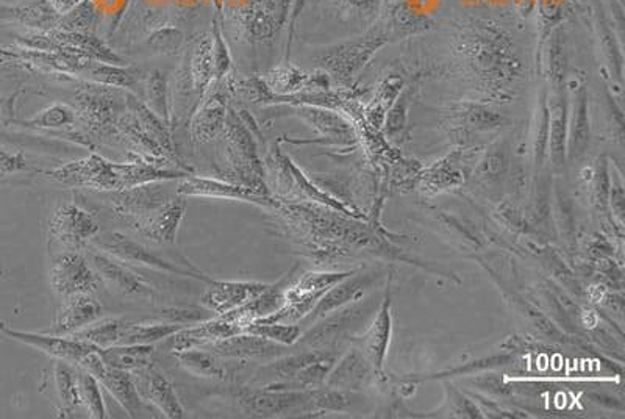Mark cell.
Here are the masks:
<instances>
[{
  "mask_svg": "<svg viewBox=\"0 0 625 419\" xmlns=\"http://www.w3.org/2000/svg\"><path fill=\"white\" fill-rule=\"evenodd\" d=\"M454 52L471 82L486 96L508 99L521 79L515 40L497 22L469 18L454 27Z\"/></svg>",
  "mask_w": 625,
  "mask_h": 419,
  "instance_id": "1",
  "label": "cell"
},
{
  "mask_svg": "<svg viewBox=\"0 0 625 419\" xmlns=\"http://www.w3.org/2000/svg\"><path fill=\"white\" fill-rule=\"evenodd\" d=\"M188 171L174 168H161L149 163H113L90 154L75 162L66 163L54 171L47 172V179L80 190L100 191V193H116L130 190L146 183L171 182L185 177Z\"/></svg>",
  "mask_w": 625,
  "mask_h": 419,
  "instance_id": "2",
  "label": "cell"
},
{
  "mask_svg": "<svg viewBox=\"0 0 625 419\" xmlns=\"http://www.w3.org/2000/svg\"><path fill=\"white\" fill-rule=\"evenodd\" d=\"M224 137L232 171H230L229 176H224L222 179L240 183L244 187L271 196L265 182V168H263V163L258 157L254 133L244 126V122L241 121L233 107H230L229 112H227Z\"/></svg>",
  "mask_w": 625,
  "mask_h": 419,
  "instance_id": "3",
  "label": "cell"
},
{
  "mask_svg": "<svg viewBox=\"0 0 625 419\" xmlns=\"http://www.w3.org/2000/svg\"><path fill=\"white\" fill-rule=\"evenodd\" d=\"M91 246L105 252L110 257L116 258L124 265L143 266V268L155 269L161 273L175 274V276L191 277V279L200 280V282H211L210 277L200 273L199 269L193 268L191 265H179L172 263L161 255L147 249L144 244L125 237L119 232L97 233L96 237L91 240Z\"/></svg>",
  "mask_w": 625,
  "mask_h": 419,
  "instance_id": "4",
  "label": "cell"
},
{
  "mask_svg": "<svg viewBox=\"0 0 625 419\" xmlns=\"http://www.w3.org/2000/svg\"><path fill=\"white\" fill-rule=\"evenodd\" d=\"M386 43L388 32L377 27L357 40L330 47L324 54L319 55V65L329 72L336 82L349 85L358 76V72L365 68L372 55Z\"/></svg>",
  "mask_w": 625,
  "mask_h": 419,
  "instance_id": "5",
  "label": "cell"
},
{
  "mask_svg": "<svg viewBox=\"0 0 625 419\" xmlns=\"http://www.w3.org/2000/svg\"><path fill=\"white\" fill-rule=\"evenodd\" d=\"M77 118L93 137H118V96L115 88L86 83L75 93Z\"/></svg>",
  "mask_w": 625,
  "mask_h": 419,
  "instance_id": "6",
  "label": "cell"
},
{
  "mask_svg": "<svg viewBox=\"0 0 625 419\" xmlns=\"http://www.w3.org/2000/svg\"><path fill=\"white\" fill-rule=\"evenodd\" d=\"M79 368L85 369L99 380L100 387L105 388L111 394V398L118 402L130 418H146L149 416V402L141 396L136 387L132 374L122 369L108 366L100 357L99 349L90 352L79 363Z\"/></svg>",
  "mask_w": 625,
  "mask_h": 419,
  "instance_id": "7",
  "label": "cell"
},
{
  "mask_svg": "<svg viewBox=\"0 0 625 419\" xmlns=\"http://www.w3.org/2000/svg\"><path fill=\"white\" fill-rule=\"evenodd\" d=\"M100 224L93 213L77 204H61L55 208L49 221V248L60 251H80L91 243Z\"/></svg>",
  "mask_w": 625,
  "mask_h": 419,
  "instance_id": "8",
  "label": "cell"
},
{
  "mask_svg": "<svg viewBox=\"0 0 625 419\" xmlns=\"http://www.w3.org/2000/svg\"><path fill=\"white\" fill-rule=\"evenodd\" d=\"M311 390H269L246 387L236 393V402L247 416L275 418L288 413H307Z\"/></svg>",
  "mask_w": 625,
  "mask_h": 419,
  "instance_id": "9",
  "label": "cell"
},
{
  "mask_svg": "<svg viewBox=\"0 0 625 419\" xmlns=\"http://www.w3.org/2000/svg\"><path fill=\"white\" fill-rule=\"evenodd\" d=\"M50 287L61 298L96 294L102 279L79 251L58 252L50 268Z\"/></svg>",
  "mask_w": 625,
  "mask_h": 419,
  "instance_id": "10",
  "label": "cell"
},
{
  "mask_svg": "<svg viewBox=\"0 0 625 419\" xmlns=\"http://www.w3.org/2000/svg\"><path fill=\"white\" fill-rule=\"evenodd\" d=\"M177 194L183 197H210V199H230V201L250 202V204L268 205L271 207L274 197L260 193L252 188L229 180L210 179V177L191 176L186 174L179 180Z\"/></svg>",
  "mask_w": 625,
  "mask_h": 419,
  "instance_id": "11",
  "label": "cell"
},
{
  "mask_svg": "<svg viewBox=\"0 0 625 419\" xmlns=\"http://www.w3.org/2000/svg\"><path fill=\"white\" fill-rule=\"evenodd\" d=\"M369 308L365 304H355L352 307H341L333 316H324L316 321V326L311 327L307 334L300 335L297 343L308 351H332L341 338L346 337L347 330L352 324L358 323Z\"/></svg>",
  "mask_w": 625,
  "mask_h": 419,
  "instance_id": "12",
  "label": "cell"
},
{
  "mask_svg": "<svg viewBox=\"0 0 625 419\" xmlns=\"http://www.w3.org/2000/svg\"><path fill=\"white\" fill-rule=\"evenodd\" d=\"M166 183L168 182L146 183V185L130 188V190L116 191V193H110L108 201L116 215L122 216L130 223L133 219L152 215L171 201L177 191L172 194L165 187Z\"/></svg>",
  "mask_w": 625,
  "mask_h": 419,
  "instance_id": "13",
  "label": "cell"
},
{
  "mask_svg": "<svg viewBox=\"0 0 625 419\" xmlns=\"http://www.w3.org/2000/svg\"><path fill=\"white\" fill-rule=\"evenodd\" d=\"M0 332L13 338V340L21 341V343L29 344L32 348L44 352L52 359L63 360V362L72 363L79 366V363L85 359L90 352L97 351V346L86 343V341L77 340L72 337H61V335H44L32 334V332H22V330L10 329L5 324L0 323Z\"/></svg>",
  "mask_w": 625,
  "mask_h": 419,
  "instance_id": "14",
  "label": "cell"
},
{
  "mask_svg": "<svg viewBox=\"0 0 625 419\" xmlns=\"http://www.w3.org/2000/svg\"><path fill=\"white\" fill-rule=\"evenodd\" d=\"M243 332L240 323L230 313H225V315H216V318L205 319L196 326L182 327L179 332H175L166 340L172 352L185 351L191 348H205L208 344L243 334Z\"/></svg>",
  "mask_w": 625,
  "mask_h": 419,
  "instance_id": "15",
  "label": "cell"
},
{
  "mask_svg": "<svg viewBox=\"0 0 625 419\" xmlns=\"http://www.w3.org/2000/svg\"><path fill=\"white\" fill-rule=\"evenodd\" d=\"M268 283L238 282V280H211L200 296V304L215 315H225L257 298Z\"/></svg>",
  "mask_w": 625,
  "mask_h": 419,
  "instance_id": "16",
  "label": "cell"
},
{
  "mask_svg": "<svg viewBox=\"0 0 625 419\" xmlns=\"http://www.w3.org/2000/svg\"><path fill=\"white\" fill-rule=\"evenodd\" d=\"M186 212V197L175 194L168 204L144 218L133 219L130 227L141 237L158 244H175Z\"/></svg>",
  "mask_w": 625,
  "mask_h": 419,
  "instance_id": "17",
  "label": "cell"
},
{
  "mask_svg": "<svg viewBox=\"0 0 625 419\" xmlns=\"http://www.w3.org/2000/svg\"><path fill=\"white\" fill-rule=\"evenodd\" d=\"M447 130L457 138L468 140L474 133L491 132L507 124V118L500 115L493 108L483 104H463L454 105L446 115Z\"/></svg>",
  "mask_w": 625,
  "mask_h": 419,
  "instance_id": "18",
  "label": "cell"
},
{
  "mask_svg": "<svg viewBox=\"0 0 625 419\" xmlns=\"http://www.w3.org/2000/svg\"><path fill=\"white\" fill-rule=\"evenodd\" d=\"M285 348L283 344L247 332L205 346V349H210L213 354L218 355L219 359L246 360V362L277 359L285 355Z\"/></svg>",
  "mask_w": 625,
  "mask_h": 419,
  "instance_id": "19",
  "label": "cell"
},
{
  "mask_svg": "<svg viewBox=\"0 0 625 419\" xmlns=\"http://www.w3.org/2000/svg\"><path fill=\"white\" fill-rule=\"evenodd\" d=\"M90 255L93 268L96 269L102 282L110 283L111 287L135 298L152 299L157 296L154 288L149 287L130 266L124 265L116 258L96 248L91 249Z\"/></svg>",
  "mask_w": 625,
  "mask_h": 419,
  "instance_id": "20",
  "label": "cell"
},
{
  "mask_svg": "<svg viewBox=\"0 0 625 419\" xmlns=\"http://www.w3.org/2000/svg\"><path fill=\"white\" fill-rule=\"evenodd\" d=\"M480 149H455L452 154L444 157L440 162H436L432 168L424 172V182L427 187L433 190H447L450 187H457L460 183L468 179L472 168L477 166V157Z\"/></svg>",
  "mask_w": 625,
  "mask_h": 419,
  "instance_id": "21",
  "label": "cell"
},
{
  "mask_svg": "<svg viewBox=\"0 0 625 419\" xmlns=\"http://www.w3.org/2000/svg\"><path fill=\"white\" fill-rule=\"evenodd\" d=\"M104 312L102 304L94 294H75L65 298L58 308L57 318L52 326V334L69 337V335L96 323Z\"/></svg>",
  "mask_w": 625,
  "mask_h": 419,
  "instance_id": "22",
  "label": "cell"
},
{
  "mask_svg": "<svg viewBox=\"0 0 625 419\" xmlns=\"http://www.w3.org/2000/svg\"><path fill=\"white\" fill-rule=\"evenodd\" d=\"M388 285L385 298L379 315L375 318L374 324L366 330L365 334L355 340L357 348L366 355V359L374 366L375 373L382 379L383 362H385L386 351L390 344L391 337V290Z\"/></svg>",
  "mask_w": 625,
  "mask_h": 419,
  "instance_id": "23",
  "label": "cell"
},
{
  "mask_svg": "<svg viewBox=\"0 0 625 419\" xmlns=\"http://www.w3.org/2000/svg\"><path fill=\"white\" fill-rule=\"evenodd\" d=\"M380 273H365L360 276L346 277L341 282L333 285L332 288L322 294L321 299L316 302L315 308L302 319L304 324H313L324 316L336 312L338 308L346 307L350 301H355L363 288L371 287L375 280L379 279Z\"/></svg>",
  "mask_w": 625,
  "mask_h": 419,
  "instance_id": "24",
  "label": "cell"
},
{
  "mask_svg": "<svg viewBox=\"0 0 625 419\" xmlns=\"http://www.w3.org/2000/svg\"><path fill=\"white\" fill-rule=\"evenodd\" d=\"M227 96L221 91H213L208 101H202L190 122V133L194 143L207 144L224 132L225 119L229 112Z\"/></svg>",
  "mask_w": 625,
  "mask_h": 419,
  "instance_id": "25",
  "label": "cell"
},
{
  "mask_svg": "<svg viewBox=\"0 0 625 419\" xmlns=\"http://www.w3.org/2000/svg\"><path fill=\"white\" fill-rule=\"evenodd\" d=\"M136 376L143 380L144 394H141L150 405L168 419H182L185 416V409L180 404L179 396L175 393L174 385L169 382L168 377L161 373L157 366L150 365L149 368L138 371Z\"/></svg>",
  "mask_w": 625,
  "mask_h": 419,
  "instance_id": "26",
  "label": "cell"
},
{
  "mask_svg": "<svg viewBox=\"0 0 625 419\" xmlns=\"http://www.w3.org/2000/svg\"><path fill=\"white\" fill-rule=\"evenodd\" d=\"M374 376H377L374 366L360 349L354 348L333 365L324 385L338 390L357 391L366 387Z\"/></svg>",
  "mask_w": 625,
  "mask_h": 419,
  "instance_id": "27",
  "label": "cell"
},
{
  "mask_svg": "<svg viewBox=\"0 0 625 419\" xmlns=\"http://www.w3.org/2000/svg\"><path fill=\"white\" fill-rule=\"evenodd\" d=\"M549 104V149L547 157L552 160L555 171L563 172L568 160L566 146H568V101L565 91L554 88V96Z\"/></svg>",
  "mask_w": 625,
  "mask_h": 419,
  "instance_id": "28",
  "label": "cell"
},
{
  "mask_svg": "<svg viewBox=\"0 0 625 419\" xmlns=\"http://www.w3.org/2000/svg\"><path fill=\"white\" fill-rule=\"evenodd\" d=\"M196 86L190 68V46L183 52L182 60L175 69L174 88L171 99V126H179L193 115L197 108Z\"/></svg>",
  "mask_w": 625,
  "mask_h": 419,
  "instance_id": "29",
  "label": "cell"
},
{
  "mask_svg": "<svg viewBox=\"0 0 625 419\" xmlns=\"http://www.w3.org/2000/svg\"><path fill=\"white\" fill-rule=\"evenodd\" d=\"M591 127L590 110H588V91L580 86L574 97L572 116L568 118V146L566 154L569 160H579L590 146Z\"/></svg>",
  "mask_w": 625,
  "mask_h": 419,
  "instance_id": "30",
  "label": "cell"
},
{
  "mask_svg": "<svg viewBox=\"0 0 625 419\" xmlns=\"http://www.w3.org/2000/svg\"><path fill=\"white\" fill-rule=\"evenodd\" d=\"M100 357L113 368L133 374L154 365V344H115L110 348L99 349Z\"/></svg>",
  "mask_w": 625,
  "mask_h": 419,
  "instance_id": "31",
  "label": "cell"
},
{
  "mask_svg": "<svg viewBox=\"0 0 625 419\" xmlns=\"http://www.w3.org/2000/svg\"><path fill=\"white\" fill-rule=\"evenodd\" d=\"M190 68L191 74H193L194 86H196L197 101L200 104L207 97L211 83L215 80L213 49H211V36L208 33L200 35L191 44Z\"/></svg>",
  "mask_w": 625,
  "mask_h": 419,
  "instance_id": "32",
  "label": "cell"
},
{
  "mask_svg": "<svg viewBox=\"0 0 625 419\" xmlns=\"http://www.w3.org/2000/svg\"><path fill=\"white\" fill-rule=\"evenodd\" d=\"M55 388H57L60 410L58 415L71 418L83 410L79 390V366L57 360L54 368Z\"/></svg>",
  "mask_w": 625,
  "mask_h": 419,
  "instance_id": "33",
  "label": "cell"
},
{
  "mask_svg": "<svg viewBox=\"0 0 625 419\" xmlns=\"http://www.w3.org/2000/svg\"><path fill=\"white\" fill-rule=\"evenodd\" d=\"M127 99H129L127 104L130 105V110L135 113L136 119L140 122V126L143 127L147 137L154 141L161 151L171 158L172 162H179V158L175 155L174 141H172L168 124L150 112L149 108L143 102L138 101L136 97L127 96Z\"/></svg>",
  "mask_w": 625,
  "mask_h": 419,
  "instance_id": "34",
  "label": "cell"
},
{
  "mask_svg": "<svg viewBox=\"0 0 625 419\" xmlns=\"http://www.w3.org/2000/svg\"><path fill=\"white\" fill-rule=\"evenodd\" d=\"M510 163L507 143H497L486 151L485 157L480 158L479 165L475 166V182L488 190H497L504 180Z\"/></svg>",
  "mask_w": 625,
  "mask_h": 419,
  "instance_id": "35",
  "label": "cell"
},
{
  "mask_svg": "<svg viewBox=\"0 0 625 419\" xmlns=\"http://www.w3.org/2000/svg\"><path fill=\"white\" fill-rule=\"evenodd\" d=\"M172 355L177 363L193 376L204 377V379H225V368L222 366L221 359L210 349L191 348L172 352Z\"/></svg>",
  "mask_w": 625,
  "mask_h": 419,
  "instance_id": "36",
  "label": "cell"
},
{
  "mask_svg": "<svg viewBox=\"0 0 625 419\" xmlns=\"http://www.w3.org/2000/svg\"><path fill=\"white\" fill-rule=\"evenodd\" d=\"M129 323V319L119 318V316L97 319L96 323L86 326L85 329L79 330L69 337L94 344L99 349L110 348V346L121 343L122 335H124Z\"/></svg>",
  "mask_w": 625,
  "mask_h": 419,
  "instance_id": "37",
  "label": "cell"
},
{
  "mask_svg": "<svg viewBox=\"0 0 625 419\" xmlns=\"http://www.w3.org/2000/svg\"><path fill=\"white\" fill-rule=\"evenodd\" d=\"M144 105L171 127L168 79H166L165 72L160 69L150 71L144 79Z\"/></svg>",
  "mask_w": 625,
  "mask_h": 419,
  "instance_id": "38",
  "label": "cell"
},
{
  "mask_svg": "<svg viewBox=\"0 0 625 419\" xmlns=\"http://www.w3.org/2000/svg\"><path fill=\"white\" fill-rule=\"evenodd\" d=\"M177 323H135L130 321L119 344H155L182 329Z\"/></svg>",
  "mask_w": 625,
  "mask_h": 419,
  "instance_id": "39",
  "label": "cell"
},
{
  "mask_svg": "<svg viewBox=\"0 0 625 419\" xmlns=\"http://www.w3.org/2000/svg\"><path fill=\"white\" fill-rule=\"evenodd\" d=\"M354 391L338 390V388L319 387L311 390L310 404L307 413L347 412L354 404Z\"/></svg>",
  "mask_w": 625,
  "mask_h": 419,
  "instance_id": "40",
  "label": "cell"
},
{
  "mask_svg": "<svg viewBox=\"0 0 625 419\" xmlns=\"http://www.w3.org/2000/svg\"><path fill=\"white\" fill-rule=\"evenodd\" d=\"M86 74L94 83L111 86V88H129L133 90L138 82V72L135 69L121 68L111 63H86Z\"/></svg>",
  "mask_w": 625,
  "mask_h": 419,
  "instance_id": "41",
  "label": "cell"
},
{
  "mask_svg": "<svg viewBox=\"0 0 625 419\" xmlns=\"http://www.w3.org/2000/svg\"><path fill=\"white\" fill-rule=\"evenodd\" d=\"M79 390L83 412L93 419L107 418V407L99 380L82 368H79Z\"/></svg>",
  "mask_w": 625,
  "mask_h": 419,
  "instance_id": "42",
  "label": "cell"
},
{
  "mask_svg": "<svg viewBox=\"0 0 625 419\" xmlns=\"http://www.w3.org/2000/svg\"><path fill=\"white\" fill-rule=\"evenodd\" d=\"M244 332L283 344V346H293L302 335V329L297 324L263 323V321H254Z\"/></svg>",
  "mask_w": 625,
  "mask_h": 419,
  "instance_id": "43",
  "label": "cell"
},
{
  "mask_svg": "<svg viewBox=\"0 0 625 419\" xmlns=\"http://www.w3.org/2000/svg\"><path fill=\"white\" fill-rule=\"evenodd\" d=\"M308 79L310 77L304 72H300L299 69L279 68L269 72L263 80L272 93L279 94V96H291V94H296L297 91L305 88Z\"/></svg>",
  "mask_w": 625,
  "mask_h": 419,
  "instance_id": "44",
  "label": "cell"
},
{
  "mask_svg": "<svg viewBox=\"0 0 625 419\" xmlns=\"http://www.w3.org/2000/svg\"><path fill=\"white\" fill-rule=\"evenodd\" d=\"M535 137H533V157L535 166L540 169L547 158L549 149V104H547V93H541L540 102L535 113Z\"/></svg>",
  "mask_w": 625,
  "mask_h": 419,
  "instance_id": "45",
  "label": "cell"
},
{
  "mask_svg": "<svg viewBox=\"0 0 625 419\" xmlns=\"http://www.w3.org/2000/svg\"><path fill=\"white\" fill-rule=\"evenodd\" d=\"M416 85H408L399 96L396 97V104L391 108V112L386 116V133H390L391 140H400L405 135V124H407L408 107L411 99L415 96Z\"/></svg>",
  "mask_w": 625,
  "mask_h": 419,
  "instance_id": "46",
  "label": "cell"
},
{
  "mask_svg": "<svg viewBox=\"0 0 625 419\" xmlns=\"http://www.w3.org/2000/svg\"><path fill=\"white\" fill-rule=\"evenodd\" d=\"M297 115L302 116L305 121L310 122L311 126H315L316 129L321 130L322 133H327V135L344 137L349 132L346 122L341 121V118L332 115L330 112L318 110V108H299Z\"/></svg>",
  "mask_w": 625,
  "mask_h": 419,
  "instance_id": "47",
  "label": "cell"
},
{
  "mask_svg": "<svg viewBox=\"0 0 625 419\" xmlns=\"http://www.w3.org/2000/svg\"><path fill=\"white\" fill-rule=\"evenodd\" d=\"M547 71H549V80L554 88H561V83L565 80L566 74V54L565 46L561 41V32H555L549 43V51H547Z\"/></svg>",
  "mask_w": 625,
  "mask_h": 419,
  "instance_id": "48",
  "label": "cell"
},
{
  "mask_svg": "<svg viewBox=\"0 0 625 419\" xmlns=\"http://www.w3.org/2000/svg\"><path fill=\"white\" fill-rule=\"evenodd\" d=\"M74 110L65 104L50 105L49 108L38 113V116L30 121V124L36 127H44V129H65L71 127L75 122Z\"/></svg>",
  "mask_w": 625,
  "mask_h": 419,
  "instance_id": "49",
  "label": "cell"
},
{
  "mask_svg": "<svg viewBox=\"0 0 625 419\" xmlns=\"http://www.w3.org/2000/svg\"><path fill=\"white\" fill-rule=\"evenodd\" d=\"M610 176H608V162L607 158H597L596 166H594L593 177V197L596 202L597 208L600 212H607L608 199H610Z\"/></svg>",
  "mask_w": 625,
  "mask_h": 419,
  "instance_id": "50",
  "label": "cell"
},
{
  "mask_svg": "<svg viewBox=\"0 0 625 419\" xmlns=\"http://www.w3.org/2000/svg\"><path fill=\"white\" fill-rule=\"evenodd\" d=\"M155 52H161V54H175L180 51L183 46V33L175 27H163V29L157 30L154 35L150 36L147 41Z\"/></svg>",
  "mask_w": 625,
  "mask_h": 419,
  "instance_id": "51",
  "label": "cell"
},
{
  "mask_svg": "<svg viewBox=\"0 0 625 419\" xmlns=\"http://www.w3.org/2000/svg\"><path fill=\"white\" fill-rule=\"evenodd\" d=\"M211 49H213V65H215V80H221L227 76V72L232 68V58L229 49L222 40L219 27L213 26V36H211Z\"/></svg>",
  "mask_w": 625,
  "mask_h": 419,
  "instance_id": "52",
  "label": "cell"
},
{
  "mask_svg": "<svg viewBox=\"0 0 625 419\" xmlns=\"http://www.w3.org/2000/svg\"><path fill=\"white\" fill-rule=\"evenodd\" d=\"M94 19V8L90 2L83 0L82 4L77 5L74 10L69 11L68 15H65L63 21H60L61 26L65 27L68 32H83L91 26V22Z\"/></svg>",
  "mask_w": 625,
  "mask_h": 419,
  "instance_id": "53",
  "label": "cell"
},
{
  "mask_svg": "<svg viewBox=\"0 0 625 419\" xmlns=\"http://www.w3.org/2000/svg\"><path fill=\"white\" fill-rule=\"evenodd\" d=\"M515 362L513 355L502 354L493 355L490 359L477 360V362L469 363V365L460 366V368L450 369L446 373L436 374L432 377L460 376V374L475 373V371H483V369L497 368V366H507Z\"/></svg>",
  "mask_w": 625,
  "mask_h": 419,
  "instance_id": "54",
  "label": "cell"
},
{
  "mask_svg": "<svg viewBox=\"0 0 625 419\" xmlns=\"http://www.w3.org/2000/svg\"><path fill=\"white\" fill-rule=\"evenodd\" d=\"M447 391H449V404L452 413L457 416H465V418H482L480 410L477 409V405L472 404L468 398H465L460 391L455 390L452 385H446Z\"/></svg>",
  "mask_w": 625,
  "mask_h": 419,
  "instance_id": "55",
  "label": "cell"
},
{
  "mask_svg": "<svg viewBox=\"0 0 625 419\" xmlns=\"http://www.w3.org/2000/svg\"><path fill=\"white\" fill-rule=\"evenodd\" d=\"M333 2H340L343 7L349 8V10L365 11L377 5L380 0H333Z\"/></svg>",
  "mask_w": 625,
  "mask_h": 419,
  "instance_id": "56",
  "label": "cell"
},
{
  "mask_svg": "<svg viewBox=\"0 0 625 419\" xmlns=\"http://www.w3.org/2000/svg\"><path fill=\"white\" fill-rule=\"evenodd\" d=\"M82 2L83 0H52V8L57 11L58 15L65 16Z\"/></svg>",
  "mask_w": 625,
  "mask_h": 419,
  "instance_id": "57",
  "label": "cell"
}]
</instances>
